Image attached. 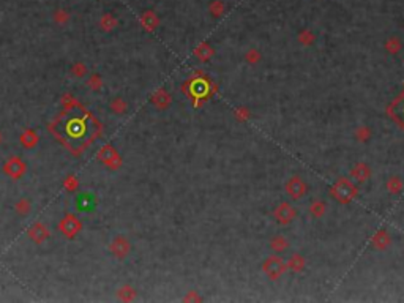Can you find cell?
Segmentation results:
<instances>
[{
  "instance_id": "ba28073f",
  "label": "cell",
  "mask_w": 404,
  "mask_h": 303,
  "mask_svg": "<svg viewBox=\"0 0 404 303\" xmlns=\"http://www.w3.org/2000/svg\"><path fill=\"white\" fill-rule=\"evenodd\" d=\"M289 265H291V269L292 270H296V272H300L303 269V265H305V261H303V258L300 254H294L291 261H289Z\"/></svg>"
},
{
  "instance_id": "8fae6325",
  "label": "cell",
  "mask_w": 404,
  "mask_h": 303,
  "mask_svg": "<svg viewBox=\"0 0 404 303\" xmlns=\"http://www.w3.org/2000/svg\"><path fill=\"white\" fill-rule=\"evenodd\" d=\"M389 190H390V193H400V190H401V187H403V183H401V180L398 179V177H393V179H390L389 180Z\"/></svg>"
},
{
  "instance_id": "52a82bcc",
  "label": "cell",
  "mask_w": 404,
  "mask_h": 303,
  "mask_svg": "<svg viewBox=\"0 0 404 303\" xmlns=\"http://www.w3.org/2000/svg\"><path fill=\"white\" fill-rule=\"evenodd\" d=\"M324 210H325V204L322 201H314L309 207V212L313 216H322Z\"/></svg>"
},
{
  "instance_id": "5b68a950",
  "label": "cell",
  "mask_w": 404,
  "mask_h": 303,
  "mask_svg": "<svg viewBox=\"0 0 404 303\" xmlns=\"http://www.w3.org/2000/svg\"><path fill=\"white\" fill-rule=\"evenodd\" d=\"M352 176L357 179V180H360V182H363V180H366L370 177V169L365 166V164H357V166L352 169Z\"/></svg>"
},
{
  "instance_id": "30bf717a",
  "label": "cell",
  "mask_w": 404,
  "mask_h": 303,
  "mask_svg": "<svg viewBox=\"0 0 404 303\" xmlns=\"http://www.w3.org/2000/svg\"><path fill=\"white\" fill-rule=\"evenodd\" d=\"M272 246H273V250L283 251V250H286V248H288V242H286V238H284V237H275L273 242H272Z\"/></svg>"
},
{
  "instance_id": "7c38bea8",
  "label": "cell",
  "mask_w": 404,
  "mask_h": 303,
  "mask_svg": "<svg viewBox=\"0 0 404 303\" xmlns=\"http://www.w3.org/2000/svg\"><path fill=\"white\" fill-rule=\"evenodd\" d=\"M355 136L359 137V139H360V142H363V141H366V139H368V136H370V131L366 130V128H363V126H362L360 130L355 133Z\"/></svg>"
},
{
  "instance_id": "3957f363",
  "label": "cell",
  "mask_w": 404,
  "mask_h": 303,
  "mask_svg": "<svg viewBox=\"0 0 404 303\" xmlns=\"http://www.w3.org/2000/svg\"><path fill=\"white\" fill-rule=\"evenodd\" d=\"M264 270H265V273H267L272 280H275V278H278L280 275L283 273L284 264L278 258H270L267 262L264 264Z\"/></svg>"
},
{
  "instance_id": "6da1fadb",
  "label": "cell",
  "mask_w": 404,
  "mask_h": 303,
  "mask_svg": "<svg viewBox=\"0 0 404 303\" xmlns=\"http://www.w3.org/2000/svg\"><path fill=\"white\" fill-rule=\"evenodd\" d=\"M333 196L341 202H349L355 196V187L351 182H347L346 179L339 180L333 187Z\"/></svg>"
},
{
  "instance_id": "8992f818",
  "label": "cell",
  "mask_w": 404,
  "mask_h": 303,
  "mask_svg": "<svg viewBox=\"0 0 404 303\" xmlns=\"http://www.w3.org/2000/svg\"><path fill=\"white\" fill-rule=\"evenodd\" d=\"M373 242H374V245L378 246V248H385V246L390 243V238H389V235L385 234L384 231H381V232L376 234V237L373 238Z\"/></svg>"
},
{
  "instance_id": "9c48e42d",
  "label": "cell",
  "mask_w": 404,
  "mask_h": 303,
  "mask_svg": "<svg viewBox=\"0 0 404 303\" xmlns=\"http://www.w3.org/2000/svg\"><path fill=\"white\" fill-rule=\"evenodd\" d=\"M87 198H89V195H82V196L78 198V207L81 210H90L92 207L95 205V201L94 199L87 201Z\"/></svg>"
},
{
  "instance_id": "277c9868",
  "label": "cell",
  "mask_w": 404,
  "mask_h": 303,
  "mask_svg": "<svg viewBox=\"0 0 404 303\" xmlns=\"http://www.w3.org/2000/svg\"><path fill=\"white\" fill-rule=\"evenodd\" d=\"M275 215H277V219L280 223H289L294 219V216H296V210H294L289 204H286V202H283V204L277 208Z\"/></svg>"
},
{
  "instance_id": "7a4b0ae2",
  "label": "cell",
  "mask_w": 404,
  "mask_h": 303,
  "mask_svg": "<svg viewBox=\"0 0 404 303\" xmlns=\"http://www.w3.org/2000/svg\"><path fill=\"white\" fill-rule=\"evenodd\" d=\"M288 195L292 196V198H302L303 195L306 193V185H305V182H303L300 177H292L289 182H288Z\"/></svg>"
}]
</instances>
